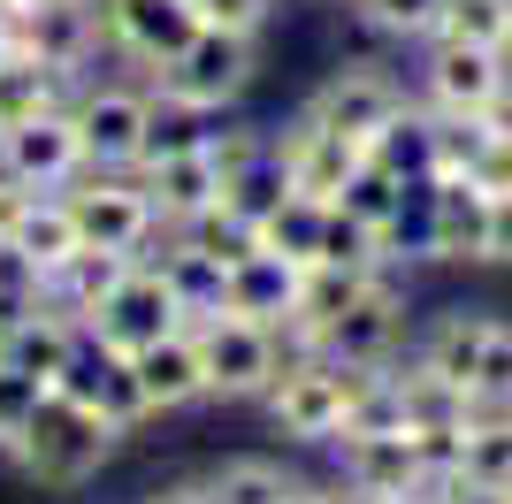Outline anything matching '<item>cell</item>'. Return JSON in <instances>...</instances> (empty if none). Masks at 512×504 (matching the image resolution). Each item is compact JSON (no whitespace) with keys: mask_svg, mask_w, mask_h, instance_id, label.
Returning <instances> with one entry per match:
<instances>
[{"mask_svg":"<svg viewBox=\"0 0 512 504\" xmlns=\"http://www.w3.org/2000/svg\"><path fill=\"white\" fill-rule=\"evenodd\" d=\"M115 428H107L100 413H85L77 398H62V390H46L39 413L23 420L16 451H8V466H16L31 489H54V497H69V489L100 482V466L115 459Z\"/></svg>","mask_w":512,"mask_h":504,"instance_id":"cell-1","label":"cell"},{"mask_svg":"<svg viewBox=\"0 0 512 504\" xmlns=\"http://www.w3.org/2000/svg\"><path fill=\"white\" fill-rule=\"evenodd\" d=\"M153 100L192 107V115H237V100L260 84V39H230V31H207L176 54L169 69H153Z\"/></svg>","mask_w":512,"mask_h":504,"instance_id":"cell-2","label":"cell"},{"mask_svg":"<svg viewBox=\"0 0 512 504\" xmlns=\"http://www.w3.org/2000/svg\"><path fill=\"white\" fill-rule=\"evenodd\" d=\"M344 390H352V367H329L321 352H291L276 367V382L260 390L268 405V428L299 451H329L344 436Z\"/></svg>","mask_w":512,"mask_h":504,"instance_id":"cell-3","label":"cell"},{"mask_svg":"<svg viewBox=\"0 0 512 504\" xmlns=\"http://www.w3.org/2000/svg\"><path fill=\"white\" fill-rule=\"evenodd\" d=\"M62 199H69V214H77V237H85V245L130 252V260H146V252L161 245V214H153L138 168H85Z\"/></svg>","mask_w":512,"mask_h":504,"instance_id":"cell-4","label":"cell"},{"mask_svg":"<svg viewBox=\"0 0 512 504\" xmlns=\"http://www.w3.org/2000/svg\"><path fill=\"white\" fill-rule=\"evenodd\" d=\"M406 314H413L406 275L383 268L329 329L314 336V352L329 359V367H352V375H360V367H398V352H406Z\"/></svg>","mask_w":512,"mask_h":504,"instance_id":"cell-5","label":"cell"},{"mask_svg":"<svg viewBox=\"0 0 512 504\" xmlns=\"http://www.w3.org/2000/svg\"><path fill=\"white\" fill-rule=\"evenodd\" d=\"M77 138H85V168H138L146 153V123H153V84L138 77H85L69 92Z\"/></svg>","mask_w":512,"mask_h":504,"instance_id":"cell-6","label":"cell"},{"mask_svg":"<svg viewBox=\"0 0 512 504\" xmlns=\"http://www.w3.org/2000/svg\"><path fill=\"white\" fill-rule=\"evenodd\" d=\"M8 31H16V54L46 62L54 77H69V84H85L92 62L107 54L100 0H23L16 16H8Z\"/></svg>","mask_w":512,"mask_h":504,"instance_id":"cell-7","label":"cell"},{"mask_svg":"<svg viewBox=\"0 0 512 504\" xmlns=\"http://www.w3.org/2000/svg\"><path fill=\"white\" fill-rule=\"evenodd\" d=\"M406 100H413V84L398 77L390 62H337L329 77L314 84L306 115H314V123H329L337 138H352V146H367V138H375V130H383Z\"/></svg>","mask_w":512,"mask_h":504,"instance_id":"cell-8","label":"cell"},{"mask_svg":"<svg viewBox=\"0 0 512 504\" xmlns=\"http://www.w3.org/2000/svg\"><path fill=\"white\" fill-rule=\"evenodd\" d=\"M192 336H199V359H207V398H222V405H253L283 367L276 329H260V321L214 314V321H199Z\"/></svg>","mask_w":512,"mask_h":504,"instance_id":"cell-9","label":"cell"},{"mask_svg":"<svg viewBox=\"0 0 512 504\" xmlns=\"http://www.w3.org/2000/svg\"><path fill=\"white\" fill-rule=\"evenodd\" d=\"M169 329H192V321H184V306L169 298V283H161L146 260H138V268H130L123 283L85 314V336L100 344V352H123V359L146 352V344H161Z\"/></svg>","mask_w":512,"mask_h":504,"instance_id":"cell-10","label":"cell"},{"mask_svg":"<svg viewBox=\"0 0 512 504\" xmlns=\"http://www.w3.org/2000/svg\"><path fill=\"white\" fill-rule=\"evenodd\" d=\"M100 31H107L115 62L153 77V69H169L199 39V8L192 0H100Z\"/></svg>","mask_w":512,"mask_h":504,"instance_id":"cell-11","label":"cell"},{"mask_svg":"<svg viewBox=\"0 0 512 504\" xmlns=\"http://www.w3.org/2000/svg\"><path fill=\"white\" fill-rule=\"evenodd\" d=\"M512 77V62L497 46H451V39H421V69H413V100L436 115H482L497 100V84Z\"/></svg>","mask_w":512,"mask_h":504,"instance_id":"cell-12","label":"cell"},{"mask_svg":"<svg viewBox=\"0 0 512 504\" xmlns=\"http://www.w3.org/2000/svg\"><path fill=\"white\" fill-rule=\"evenodd\" d=\"M46 390H62V398H77L85 413H100L115 436H138V428L153 420L146 390H138V367H130L123 352H100L92 336H77V352L62 359V375L46 382Z\"/></svg>","mask_w":512,"mask_h":504,"instance_id":"cell-13","label":"cell"},{"mask_svg":"<svg viewBox=\"0 0 512 504\" xmlns=\"http://www.w3.org/2000/svg\"><path fill=\"white\" fill-rule=\"evenodd\" d=\"M0 168L16 176L23 191H69L85 176V138H77V115L54 107V115H31V123L0 130Z\"/></svg>","mask_w":512,"mask_h":504,"instance_id":"cell-14","label":"cell"},{"mask_svg":"<svg viewBox=\"0 0 512 504\" xmlns=\"http://www.w3.org/2000/svg\"><path fill=\"white\" fill-rule=\"evenodd\" d=\"M276 153H283V176H291V191H306V199H321V207H329V199L344 191V176L367 161L352 138H337L329 123H314L306 107L276 130Z\"/></svg>","mask_w":512,"mask_h":504,"instance_id":"cell-15","label":"cell"},{"mask_svg":"<svg viewBox=\"0 0 512 504\" xmlns=\"http://www.w3.org/2000/svg\"><path fill=\"white\" fill-rule=\"evenodd\" d=\"M138 184H146L161 230H184V222H199L207 207H222V168H214L207 146H184V153L146 161V168H138Z\"/></svg>","mask_w":512,"mask_h":504,"instance_id":"cell-16","label":"cell"},{"mask_svg":"<svg viewBox=\"0 0 512 504\" xmlns=\"http://www.w3.org/2000/svg\"><path fill=\"white\" fill-rule=\"evenodd\" d=\"M337 482L352 497H390V489H421V443L413 428H390V436H337Z\"/></svg>","mask_w":512,"mask_h":504,"instance_id":"cell-17","label":"cell"},{"mask_svg":"<svg viewBox=\"0 0 512 504\" xmlns=\"http://www.w3.org/2000/svg\"><path fill=\"white\" fill-rule=\"evenodd\" d=\"M146 268L169 283V298L184 306V321H192V329H199V321H214L222 306H230V268H222L214 252H199L184 230H161V245L146 252Z\"/></svg>","mask_w":512,"mask_h":504,"instance_id":"cell-18","label":"cell"},{"mask_svg":"<svg viewBox=\"0 0 512 504\" xmlns=\"http://www.w3.org/2000/svg\"><path fill=\"white\" fill-rule=\"evenodd\" d=\"M130 367H138V390H146L153 420L207 405V359H199V336H192V329H169L161 344L130 352Z\"/></svg>","mask_w":512,"mask_h":504,"instance_id":"cell-19","label":"cell"},{"mask_svg":"<svg viewBox=\"0 0 512 504\" xmlns=\"http://www.w3.org/2000/svg\"><path fill=\"white\" fill-rule=\"evenodd\" d=\"M222 314L283 329V321L299 314V260H283V252H268V245H260L253 260H237L230 268V306H222Z\"/></svg>","mask_w":512,"mask_h":504,"instance_id":"cell-20","label":"cell"},{"mask_svg":"<svg viewBox=\"0 0 512 504\" xmlns=\"http://www.w3.org/2000/svg\"><path fill=\"white\" fill-rule=\"evenodd\" d=\"M428 214H436V260L482 268V214H490V191L474 184V176H428Z\"/></svg>","mask_w":512,"mask_h":504,"instance_id":"cell-21","label":"cell"},{"mask_svg":"<svg viewBox=\"0 0 512 504\" xmlns=\"http://www.w3.org/2000/svg\"><path fill=\"white\" fill-rule=\"evenodd\" d=\"M130 268H138L130 252H107V245H77V252L62 260V268L46 275V306H54V314H69L77 329H85V314L100 306L107 291H115V283H123Z\"/></svg>","mask_w":512,"mask_h":504,"instance_id":"cell-22","label":"cell"},{"mask_svg":"<svg viewBox=\"0 0 512 504\" xmlns=\"http://www.w3.org/2000/svg\"><path fill=\"white\" fill-rule=\"evenodd\" d=\"M482 336H490V314H474V306H451V314H436L421 329V344H413V367H428V375L459 382V390H474V367H482Z\"/></svg>","mask_w":512,"mask_h":504,"instance_id":"cell-23","label":"cell"},{"mask_svg":"<svg viewBox=\"0 0 512 504\" xmlns=\"http://www.w3.org/2000/svg\"><path fill=\"white\" fill-rule=\"evenodd\" d=\"M360 153H367L375 168H390L398 184H428V176H436V115H428L421 100H406Z\"/></svg>","mask_w":512,"mask_h":504,"instance_id":"cell-24","label":"cell"},{"mask_svg":"<svg viewBox=\"0 0 512 504\" xmlns=\"http://www.w3.org/2000/svg\"><path fill=\"white\" fill-rule=\"evenodd\" d=\"M459 482L505 497L512 489V405H474L467 420V451H459Z\"/></svg>","mask_w":512,"mask_h":504,"instance_id":"cell-25","label":"cell"},{"mask_svg":"<svg viewBox=\"0 0 512 504\" xmlns=\"http://www.w3.org/2000/svg\"><path fill=\"white\" fill-rule=\"evenodd\" d=\"M283 199H291V176H283L276 130H268V138H260V146L245 153V161H237L230 176H222V207H230V214H245V222H268V214H276Z\"/></svg>","mask_w":512,"mask_h":504,"instance_id":"cell-26","label":"cell"},{"mask_svg":"<svg viewBox=\"0 0 512 504\" xmlns=\"http://www.w3.org/2000/svg\"><path fill=\"white\" fill-rule=\"evenodd\" d=\"M77 336H85V329H77L69 314H54V306H31V314L8 329V367H23L31 382H54V375H62V359L77 352Z\"/></svg>","mask_w":512,"mask_h":504,"instance_id":"cell-27","label":"cell"},{"mask_svg":"<svg viewBox=\"0 0 512 504\" xmlns=\"http://www.w3.org/2000/svg\"><path fill=\"white\" fill-rule=\"evenodd\" d=\"M69 92L77 84L54 77L46 62H31V54H8L0 62V130L31 123V115H54V107H69Z\"/></svg>","mask_w":512,"mask_h":504,"instance_id":"cell-28","label":"cell"},{"mask_svg":"<svg viewBox=\"0 0 512 504\" xmlns=\"http://www.w3.org/2000/svg\"><path fill=\"white\" fill-rule=\"evenodd\" d=\"M299 466L268 459V451H230V459L214 466V489H222V504H291L299 497Z\"/></svg>","mask_w":512,"mask_h":504,"instance_id":"cell-29","label":"cell"},{"mask_svg":"<svg viewBox=\"0 0 512 504\" xmlns=\"http://www.w3.org/2000/svg\"><path fill=\"white\" fill-rule=\"evenodd\" d=\"M406 428V382L398 367H360L344 390V436H390Z\"/></svg>","mask_w":512,"mask_h":504,"instance_id":"cell-30","label":"cell"},{"mask_svg":"<svg viewBox=\"0 0 512 504\" xmlns=\"http://www.w3.org/2000/svg\"><path fill=\"white\" fill-rule=\"evenodd\" d=\"M16 245L31 252V260H39V275H54V268L69 260V252L85 245V237H77V214H69V199H62V191H39V199L23 207Z\"/></svg>","mask_w":512,"mask_h":504,"instance_id":"cell-31","label":"cell"},{"mask_svg":"<svg viewBox=\"0 0 512 504\" xmlns=\"http://www.w3.org/2000/svg\"><path fill=\"white\" fill-rule=\"evenodd\" d=\"M398 382H406V428H467L474 405H482L474 390L428 375V367H398Z\"/></svg>","mask_w":512,"mask_h":504,"instance_id":"cell-32","label":"cell"},{"mask_svg":"<svg viewBox=\"0 0 512 504\" xmlns=\"http://www.w3.org/2000/svg\"><path fill=\"white\" fill-rule=\"evenodd\" d=\"M321 222H329V207H321V199H306V191H291V199L260 222V245L306 268V260H321Z\"/></svg>","mask_w":512,"mask_h":504,"instance_id":"cell-33","label":"cell"},{"mask_svg":"<svg viewBox=\"0 0 512 504\" xmlns=\"http://www.w3.org/2000/svg\"><path fill=\"white\" fill-rule=\"evenodd\" d=\"M344 8H352V23H367L375 39L421 46L428 31H436V8H444V0H344Z\"/></svg>","mask_w":512,"mask_h":504,"instance_id":"cell-34","label":"cell"},{"mask_svg":"<svg viewBox=\"0 0 512 504\" xmlns=\"http://www.w3.org/2000/svg\"><path fill=\"white\" fill-rule=\"evenodd\" d=\"M505 16H512V0H444L428 39H451V46H497V54H505Z\"/></svg>","mask_w":512,"mask_h":504,"instance_id":"cell-35","label":"cell"},{"mask_svg":"<svg viewBox=\"0 0 512 504\" xmlns=\"http://www.w3.org/2000/svg\"><path fill=\"white\" fill-rule=\"evenodd\" d=\"M184 237H192L199 252H214L222 268H237V260L260 252V222H245V214H230V207H207L199 222H184Z\"/></svg>","mask_w":512,"mask_h":504,"instance_id":"cell-36","label":"cell"},{"mask_svg":"<svg viewBox=\"0 0 512 504\" xmlns=\"http://www.w3.org/2000/svg\"><path fill=\"white\" fill-rule=\"evenodd\" d=\"M398 191H406V184H398L390 168L360 161V168H352V176H344V191H337V199H329V207H344V214H352V222H367V230H383V222H390V207H398Z\"/></svg>","mask_w":512,"mask_h":504,"instance_id":"cell-37","label":"cell"},{"mask_svg":"<svg viewBox=\"0 0 512 504\" xmlns=\"http://www.w3.org/2000/svg\"><path fill=\"white\" fill-rule=\"evenodd\" d=\"M428 115H436V107H428ZM482 146H490V123H482V115H436V176H474Z\"/></svg>","mask_w":512,"mask_h":504,"instance_id":"cell-38","label":"cell"},{"mask_svg":"<svg viewBox=\"0 0 512 504\" xmlns=\"http://www.w3.org/2000/svg\"><path fill=\"white\" fill-rule=\"evenodd\" d=\"M474 398H482V405H512V321L505 314H490L482 367H474Z\"/></svg>","mask_w":512,"mask_h":504,"instance_id":"cell-39","label":"cell"},{"mask_svg":"<svg viewBox=\"0 0 512 504\" xmlns=\"http://www.w3.org/2000/svg\"><path fill=\"white\" fill-rule=\"evenodd\" d=\"M39 398H46V382H31V375H23V367H0V459L16 451L23 420L39 413Z\"/></svg>","mask_w":512,"mask_h":504,"instance_id":"cell-40","label":"cell"},{"mask_svg":"<svg viewBox=\"0 0 512 504\" xmlns=\"http://www.w3.org/2000/svg\"><path fill=\"white\" fill-rule=\"evenodd\" d=\"M192 8H199V23H207V31H230V39H260V31L276 23L283 0H192Z\"/></svg>","mask_w":512,"mask_h":504,"instance_id":"cell-41","label":"cell"},{"mask_svg":"<svg viewBox=\"0 0 512 504\" xmlns=\"http://www.w3.org/2000/svg\"><path fill=\"white\" fill-rule=\"evenodd\" d=\"M482 268H512V191H490V214H482Z\"/></svg>","mask_w":512,"mask_h":504,"instance_id":"cell-42","label":"cell"},{"mask_svg":"<svg viewBox=\"0 0 512 504\" xmlns=\"http://www.w3.org/2000/svg\"><path fill=\"white\" fill-rule=\"evenodd\" d=\"M138 504H222V489H214V474H176V482L146 489Z\"/></svg>","mask_w":512,"mask_h":504,"instance_id":"cell-43","label":"cell"},{"mask_svg":"<svg viewBox=\"0 0 512 504\" xmlns=\"http://www.w3.org/2000/svg\"><path fill=\"white\" fill-rule=\"evenodd\" d=\"M474 184H482V191H512V146H505V138H490V146H482Z\"/></svg>","mask_w":512,"mask_h":504,"instance_id":"cell-44","label":"cell"},{"mask_svg":"<svg viewBox=\"0 0 512 504\" xmlns=\"http://www.w3.org/2000/svg\"><path fill=\"white\" fill-rule=\"evenodd\" d=\"M31 199H39V191H23L16 176L0 168V237H16V222H23V207H31Z\"/></svg>","mask_w":512,"mask_h":504,"instance_id":"cell-45","label":"cell"},{"mask_svg":"<svg viewBox=\"0 0 512 504\" xmlns=\"http://www.w3.org/2000/svg\"><path fill=\"white\" fill-rule=\"evenodd\" d=\"M482 123H490V138H505V146H512V77L497 84V100L482 107Z\"/></svg>","mask_w":512,"mask_h":504,"instance_id":"cell-46","label":"cell"},{"mask_svg":"<svg viewBox=\"0 0 512 504\" xmlns=\"http://www.w3.org/2000/svg\"><path fill=\"white\" fill-rule=\"evenodd\" d=\"M291 504H360V497H352V489L329 474V482H299V497H291Z\"/></svg>","mask_w":512,"mask_h":504,"instance_id":"cell-47","label":"cell"},{"mask_svg":"<svg viewBox=\"0 0 512 504\" xmlns=\"http://www.w3.org/2000/svg\"><path fill=\"white\" fill-rule=\"evenodd\" d=\"M436 504H505V497H490V489H467V482H451Z\"/></svg>","mask_w":512,"mask_h":504,"instance_id":"cell-48","label":"cell"},{"mask_svg":"<svg viewBox=\"0 0 512 504\" xmlns=\"http://www.w3.org/2000/svg\"><path fill=\"white\" fill-rule=\"evenodd\" d=\"M360 504H436L428 489H390V497H360Z\"/></svg>","mask_w":512,"mask_h":504,"instance_id":"cell-49","label":"cell"},{"mask_svg":"<svg viewBox=\"0 0 512 504\" xmlns=\"http://www.w3.org/2000/svg\"><path fill=\"white\" fill-rule=\"evenodd\" d=\"M8 54H16V31H8V16H0V62H8Z\"/></svg>","mask_w":512,"mask_h":504,"instance_id":"cell-50","label":"cell"},{"mask_svg":"<svg viewBox=\"0 0 512 504\" xmlns=\"http://www.w3.org/2000/svg\"><path fill=\"white\" fill-rule=\"evenodd\" d=\"M8 329H16V321H0V367H8Z\"/></svg>","mask_w":512,"mask_h":504,"instance_id":"cell-51","label":"cell"},{"mask_svg":"<svg viewBox=\"0 0 512 504\" xmlns=\"http://www.w3.org/2000/svg\"><path fill=\"white\" fill-rule=\"evenodd\" d=\"M505 62H512V16H505Z\"/></svg>","mask_w":512,"mask_h":504,"instance_id":"cell-52","label":"cell"},{"mask_svg":"<svg viewBox=\"0 0 512 504\" xmlns=\"http://www.w3.org/2000/svg\"><path fill=\"white\" fill-rule=\"evenodd\" d=\"M16 8H23V0H0V16H16Z\"/></svg>","mask_w":512,"mask_h":504,"instance_id":"cell-53","label":"cell"},{"mask_svg":"<svg viewBox=\"0 0 512 504\" xmlns=\"http://www.w3.org/2000/svg\"><path fill=\"white\" fill-rule=\"evenodd\" d=\"M505 504H512V489H505Z\"/></svg>","mask_w":512,"mask_h":504,"instance_id":"cell-54","label":"cell"}]
</instances>
